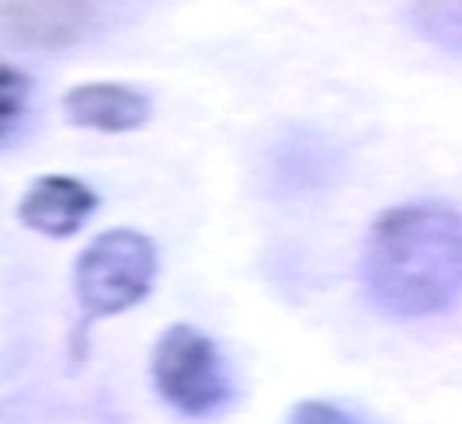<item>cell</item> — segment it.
<instances>
[{"mask_svg": "<svg viewBox=\"0 0 462 424\" xmlns=\"http://www.w3.org/2000/svg\"><path fill=\"white\" fill-rule=\"evenodd\" d=\"M362 285L396 320L452 309L462 300V212L441 202L379 212L362 247Z\"/></svg>", "mask_w": 462, "mask_h": 424, "instance_id": "6da1fadb", "label": "cell"}, {"mask_svg": "<svg viewBox=\"0 0 462 424\" xmlns=\"http://www.w3.org/2000/svg\"><path fill=\"white\" fill-rule=\"evenodd\" d=\"M157 272H161L157 244L143 230L112 226L77 254L73 292L84 317L101 320L139 307L157 282Z\"/></svg>", "mask_w": 462, "mask_h": 424, "instance_id": "7a4b0ae2", "label": "cell"}, {"mask_svg": "<svg viewBox=\"0 0 462 424\" xmlns=\"http://www.w3.org/2000/svg\"><path fill=\"white\" fill-rule=\"evenodd\" d=\"M153 386L185 418H208L233 401V379L219 345L191 324H171L150 358Z\"/></svg>", "mask_w": 462, "mask_h": 424, "instance_id": "3957f363", "label": "cell"}, {"mask_svg": "<svg viewBox=\"0 0 462 424\" xmlns=\"http://www.w3.org/2000/svg\"><path fill=\"white\" fill-rule=\"evenodd\" d=\"M97 209V195L73 174H42L24 189L18 219L42 236H73Z\"/></svg>", "mask_w": 462, "mask_h": 424, "instance_id": "277c9868", "label": "cell"}, {"mask_svg": "<svg viewBox=\"0 0 462 424\" xmlns=\"http://www.w3.org/2000/svg\"><path fill=\"white\" fill-rule=\"evenodd\" d=\"M63 112L73 125L94 133H133L150 122V97L118 84V80H88L63 95Z\"/></svg>", "mask_w": 462, "mask_h": 424, "instance_id": "5b68a950", "label": "cell"}, {"mask_svg": "<svg viewBox=\"0 0 462 424\" xmlns=\"http://www.w3.org/2000/svg\"><path fill=\"white\" fill-rule=\"evenodd\" d=\"M414 18L428 39L439 46L462 52V0L456 4H417Z\"/></svg>", "mask_w": 462, "mask_h": 424, "instance_id": "8992f818", "label": "cell"}, {"mask_svg": "<svg viewBox=\"0 0 462 424\" xmlns=\"http://www.w3.org/2000/svg\"><path fill=\"white\" fill-rule=\"evenodd\" d=\"M28 95H32L28 73L11 63H0V143L18 129L24 108H28Z\"/></svg>", "mask_w": 462, "mask_h": 424, "instance_id": "52a82bcc", "label": "cell"}, {"mask_svg": "<svg viewBox=\"0 0 462 424\" xmlns=\"http://www.w3.org/2000/svg\"><path fill=\"white\" fill-rule=\"evenodd\" d=\"M289 424H369L347 407L330 401H300L289 414Z\"/></svg>", "mask_w": 462, "mask_h": 424, "instance_id": "ba28073f", "label": "cell"}]
</instances>
